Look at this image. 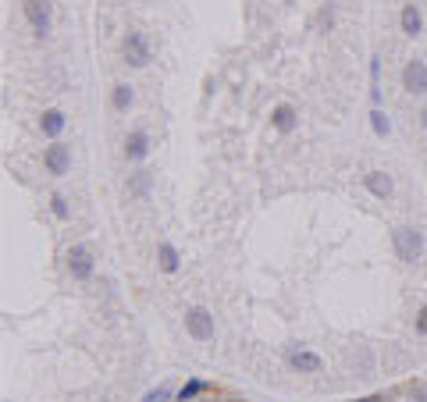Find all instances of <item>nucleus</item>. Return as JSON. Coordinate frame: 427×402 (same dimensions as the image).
<instances>
[{
	"label": "nucleus",
	"instance_id": "9d476101",
	"mask_svg": "<svg viewBox=\"0 0 427 402\" xmlns=\"http://www.w3.org/2000/svg\"><path fill=\"white\" fill-rule=\"evenodd\" d=\"M363 186L374 200H392L395 196V182H392V175H385V171H367Z\"/></svg>",
	"mask_w": 427,
	"mask_h": 402
},
{
	"label": "nucleus",
	"instance_id": "f3484780",
	"mask_svg": "<svg viewBox=\"0 0 427 402\" xmlns=\"http://www.w3.org/2000/svg\"><path fill=\"white\" fill-rule=\"evenodd\" d=\"M132 100H136L132 86H129V82H118V86H114V93H111V107H114L118 114H125V110L132 107Z\"/></svg>",
	"mask_w": 427,
	"mask_h": 402
},
{
	"label": "nucleus",
	"instance_id": "b1692460",
	"mask_svg": "<svg viewBox=\"0 0 427 402\" xmlns=\"http://www.w3.org/2000/svg\"><path fill=\"white\" fill-rule=\"evenodd\" d=\"M420 125H423V129H427V107H423V110H420Z\"/></svg>",
	"mask_w": 427,
	"mask_h": 402
},
{
	"label": "nucleus",
	"instance_id": "2eb2a0df",
	"mask_svg": "<svg viewBox=\"0 0 427 402\" xmlns=\"http://www.w3.org/2000/svg\"><path fill=\"white\" fill-rule=\"evenodd\" d=\"M157 264H160V271H164V274H175L182 267V257H178V249L171 242H160L157 246Z\"/></svg>",
	"mask_w": 427,
	"mask_h": 402
},
{
	"label": "nucleus",
	"instance_id": "9b49d317",
	"mask_svg": "<svg viewBox=\"0 0 427 402\" xmlns=\"http://www.w3.org/2000/svg\"><path fill=\"white\" fill-rule=\"evenodd\" d=\"M289 367L299 370V374H320L324 370V360L310 349H289Z\"/></svg>",
	"mask_w": 427,
	"mask_h": 402
},
{
	"label": "nucleus",
	"instance_id": "dca6fc26",
	"mask_svg": "<svg viewBox=\"0 0 427 402\" xmlns=\"http://www.w3.org/2000/svg\"><path fill=\"white\" fill-rule=\"evenodd\" d=\"M210 388H214L210 381H203V377H189V381H185V384L178 388V395H175V398H178V402H192V398L206 395Z\"/></svg>",
	"mask_w": 427,
	"mask_h": 402
},
{
	"label": "nucleus",
	"instance_id": "6ab92c4d",
	"mask_svg": "<svg viewBox=\"0 0 427 402\" xmlns=\"http://www.w3.org/2000/svg\"><path fill=\"white\" fill-rule=\"evenodd\" d=\"M317 29H320V32H331V29H335V4H331V0H328L324 8H320V15H317Z\"/></svg>",
	"mask_w": 427,
	"mask_h": 402
},
{
	"label": "nucleus",
	"instance_id": "f8f14e48",
	"mask_svg": "<svg viewBox=\"0 0 427 402\" xmlns=\"http://www.w3.org/2000/svg\"><path fill=\"white\" fill-rule=\"evenodd\" d=\"M65 125H68V118H65V110H58V107H50V110H43V118H39V132H43L46 139H53V143H58V136L65 132Z\"/></svg>",
	"mask_w": 427,
	"mask_h": 402
},
{
	"label": "nucleus",
	"instance_id": "423d86ee",
	"mask_svg": "<svg viewBox=\"0 0 427 402\" xmlns=\"http://www.w3.org/2000/svg\"><path fill=\"white\" fill-rule=\"evenodd\" d=\"M68 271H72L75 281H89L96 274V260H93L89 246H72L68 249Z\"/></svg>",
	"mask_w": 427,
	"mask_h": 402
},
{
	"label": "nucleus",
	"instance_id": "412c9836",
	"mask_svg": "<svg viewBox=\"0 0 427 402\" xmlns=\"http://www.w3.org/2000/svg\"><path fill=\"white\" fill-rule=\"evenodd\" d=\"M50 210H53V217H61V221H68V217H72L68 200H65L61 193H53V196H50Z\"/></svg>",
	"mask_w": 427,
	"mask_h": 402
},
{
	"label": "nucleus",
	"instance_id": "1a4fd4ad",
	"mask_svg": "<svg viewBox=\"0 0 427 402\" xmlns=\"http://www.w3.org/2000/svg\"><path fill=\"white\" fill-rule=\"evenodd\" d=\"M125 193H129V200L146 203V200H150V193H153V171H146V167L132 171L129 182H125Z\"/></svg>",
	"mask_w": 427,
	"mask_h": 402
},
{
	"label": "nucleus",
	"instance_id": "4468645a",
	"mask_svg": "<svg viewBox=\"0 0 427 402\" xmlns=\"http://www.w3.org/2000/svg\"><path fill=\"white\" fill-rule=\"evenodd\" d=\"M399 25H402V32H406L409 39H416V36L423 32V15H420V8H416V4H402Z\"/></svg>",
	"mask_w": 427,
	"mask_h": 402
},
{
	"label": "nucleus",
	"instance_id": "f257e3e1",
	"mask_svg": "<svg viewBox=\"0 0 427 402\" xmlns=\"http://www.w3.org/2000/svg\"><path fill=\"white\" fill-rule=\"evenodd\" d=\"M392 249H395V257L402 264H416L423 257V232H420V228H413V224L395 228V232H392Z\"/></svg>",
	"mask_w": 427,
	"mask_h": 402
},
{
	"label": "nucleus",
	"instance_id": "6e6552de",
	"mask_svg": "<svg viewBox=\"0 0 427 402\" xmlns=\"http://www.w3.org/2000/svg\"><path fill=\"white\" fill-rule=\"evenodd\" d=\"M150 157V132L146 129H132L125 136V160L129 164H143Z\"/></svg>",
	"mask_w": 427,
	"mask_h": 402
},
{
	"label": "nucleus",
	"instance_id": "4be33fe9",
	"mask_svg": "<svg viewBox=\"0 0 427 402\" xmlns=\"http://www.w3.org/2000/svg\"><path fill=\"white\" fill-rule=\"evenodd\" d=\"M413 328H416V335H420V338H427V303L416 310V324H413Z\"/></svg>",
	"mask_w": 427,
	"mask_h": 402
},
{
	"label": "nucleus",
	"instance_id": "f03ea898",
	"mask_svg": "<svg viewBox=\"0 0 427 402\" xmlns=\"http://www.w3.org/2000/svg\"><path fill=\"white\" fill-rule=\"evenodd\" d=\"M22 15H25L32 36L46 39L53 32V4L50 0H22Z\"/></svg>",
	"mask_w": 427,
	"mask_h": 402
},
{
	"label": "nucleus",
	"instance_id": "0eeeda50",
	"mask_svg": "<svg viewBox=\"0 0 427 402\" xmlns=\"http://www.w3.org/2000/svg\"><path fill=\"white\" fill-rule=\"evenodd\" d=\"M402 89L413 93V96L427 93V61H420V57L406 61V68H402Z\"/></svg>",
	"mask_w": 427,
	"mask_h": 402
},
{
	"label": "nucleus",
	"instance_id": "aec40b11",
	"mask_svg": "<svg viewBox=\"0 0 427 402\" xmlns=\"http://www.w3.org/2000/svg\"><path fill=\"white\" fill-rule=\"evenodd\" d=\"M171 398H175L171 384H157V388H150V391L143 395V402H171Z\"/></svg>",
	"mask_w": 427,
	"mask_h": 402
},
{
	"label": "nucleus",
	"instance_id": "a211bd4d",
	"mask_svg": "<svg viewBox=\"0 0 427 402\" xmlns=\"http://www.w3.org/2000/svg\"><path fill=\"white\" fill-rule=\"evenodd\" d=\"M370 129H374V136H388L392 132V122H388V114L381 107L370 110Z\"/></svg>",
	"mask_w": 427,
	"mask_h": 402
},
{
	"label": "nucleus",
	"instance_id": "ddd939ff",
	"mask_svg": "<svg viewBox=\"0 0 427 402\" xmlns=\"http://www.w3.org/2000/svg\"><path fill=\"white\" fill-rule=\"evenodd\" d=\"M271 125H275L282 136L296 132V125H299V114H296V107H292V103H278V107L271 110Z\"/></svg>",
	"mask_w": 427,
	"mask_h": 402
},
{
	"label": "nucleus",
	"instance_id": "39448f33",
	"mask_svg": "<svg viewBox=\"0 0 427 402\" xmlns=\"http://www.w3.org/2000/svg\"><path fill=\"white\" fill-rule=\"evenodd\" d=\"M43 167H46V175L65 179V175H68V167H72V146H65V143H50V146L43 150Z\"/></svg>",
	"mask_w": 427,
	"mask_h": 402
},
{
	"label": "nucleus",
	"instance_id": "7ed1b4c3",
	"mask_svg": "<svg viewBox=\"0 0 427 402\" xmlns=\"http://www.w3.org/2000/svg\"><path fill=\"white\" fill-rule=\"evenodd\" d=\"M121 50H125V61H129L132 68H146V65H150V39H146V32L129 29Z\"/></svg>",
	"mask_w": 427,
	"mask_h": 402
},
{
	"label": "nucleus",
	"instance_id": "5701e85b",
	"mask_svg": "<svg viewBox=\"0 0 427 402\" xmlns=\"http://www.w3.org/2000/svg\"><path fill=\"white\" fill-rule=\"evenodd\" d=\"M409 395H413V398H420V402H427V384L413 381V384H409Z\"/></svg>",
	"mask_w": 427,
	"mask_h": 402
},
{
	"label": "nucleus",
	"instance_id": "20e7f679",
	"mask_svg": "<svg viewBox=\"0 0 427 402\" xmlns=\"http://www.w3.org/2000/svg\"><path fill=\"white\" fill-rule=\"evenodd\" d=\"M185 331L196 342H214V313L206 306H189L185 310Z\"/></svg>",
	"mask_w": 427,
	"mask_h": 402
}]
</instances>
